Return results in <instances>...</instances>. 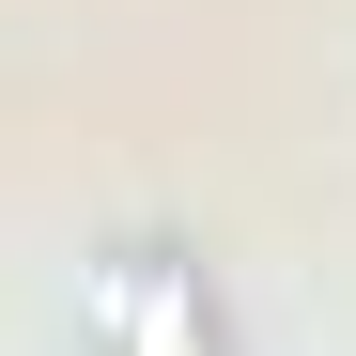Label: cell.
<instances>
[{
  "mask_svg": "<svg viewBox=\"0 0 356 356\" xmlns=\"http://www.w3.org/2000/svg\"><path fill=\"white\" fill-rule=\"evenodd\" d=\"M124 356H202V310H186V279H170V264L124 279Z\"/></svg>",
  "mask_w": 356,
  "mask_h": 356,
  "instance_id": "obj_1",
  "label": "cell"
}]
</instances>
